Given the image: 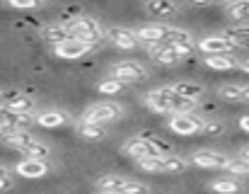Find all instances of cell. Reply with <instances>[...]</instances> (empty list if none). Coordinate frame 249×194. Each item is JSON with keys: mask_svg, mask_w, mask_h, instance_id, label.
I'll return each mask as SVG.
<instances>
[{"mask_svg": "<svg viewBox=\"0 0 249 194\" xmlns=\"http://www.w3.org/2000/svg\"><path fill=\"white\" fill-rule=\"evenodd\" d=\"M208 68L213 71H232V68H240V61L232 58V56H206L203 58Z\"/></svg>", "mask_w": 249, "mask_h": 194, "instance_id": "cell-23", "label": "cell"}, {"mask_svg": "<svg viewBox=\"0 0 249 194\" xmlns=\"http://www.w3.org/2000/svg\"><path fill=\"white\" fill-rule=\"evenodd\" d=\"M225 12L237 19V22H249V0H240V2H232L225 7Z\"/></svg>", "mask_w": 249, "mask_h": 194, "instance_id": "cell-27", "label": "cell"}, {"mask_svg": "<svg viewBox=\"0 0 249 194\" xmlns=\"http://www.w3.org/2000/svg\"><path fill=\"white\" fill-rule=\"evenodd\" d=\"M196 49H198V51H203L206 56H230L237 46H235L225 34H211V37L198 39Z\"/></svg>", "mask_w": 249, "mask_h": 194, "instance_id": "cell-8", "label": "cell"}, {"mask_svg": "<svg viewBox=\"0 0 249 194\" xmlns=\"http://www.w3.org/2000/svg\"><path fill=\"white\" fill-rule=\"evenodd\" d=\"M12 185H15V180H12L10 170H7L5 165H0V192H7V190H12Z\"/></svg>", "mask_w": 249, "mask_h": 194, "instance_id": "cell-32", "label": "cell"}, {"mask_svg": "<svg viewBox=\"0 0 249 194\" xmlns=\"http://www.w3.org/2000/svg\"><path fill=\"white\" fill-rule=\"evenodd\" d=\"M99 194H116V192H99Z\"/></svg>", "mask_w": 249, "mask_h": 194, "instance_id": "cell-38", "label": "cell"}, {"mask_svg": "<svg viewBox=\"0 0 249 194\" xmlns=\"http://www.w3.org/2000/svg\"><path fill=\"white\" fill-rule=\"evenodd\" d=\"M225 37L235 44V46H249V24H235L225 32Z\"/></svg>", "mask_w": 249, "mask_h": 194, "instance_id": "cell-25", "label": "cell"}, {"mask_svg": "<svg viewBox=\"0 0 249 194\" xmlns=\"http://www.w3.org/2000/svg\"><path fill=\"white\" fill-rule=\"evenodd\" d=\"M109 78L116 80V83H121V85H131V83L145 80V78H148V71H145V66L138 63V61H119V63L111 66Z\"/></svg>", "mask_w": 249, "mask_h": 194, "instance_id": "cell-5", "label": "cell"}, {"mask_svg": "<svg viewBox=\"0 0 249 194\" xmlns=\"http://www.w3.org/2000/svg\"><path fill=\"white\" fill-rule=\"evenodd\" d=\"M211 190L215 194H237L242 187H240V182L237 180H230V177H223V180H215V182H211Z\"/></svg>", "mask_w": 249, "mask_h": 194, "instance_id": "cell-26", "label": "cell"}, {"mask_svg": "<svg viewBox=\"0 0 249 194\" xmlns=\"http://www.w3.org/2000/svg\"><path fill=\"white\" fill-rule=\"evenodd\" d=\"M228 155H223L220 151H208V148H201L191 155V163L198 165V168H208V170H225L228 165Z\"/></svg>", "mask_w": 249, "mask_h": 194, "instance_id": "cell-9", "label": "cell"}, {"mask_svg": "<svg viewBox=\"0 0 249 194\" xmlns=\"http://www.w3.org/2000/svg\"><path fill=\"white\" fill-rule=\"evenodd\" d=\"M242 88L245 85H223L218 90V95L223 99H228V102H242Z\"/></svg>", "mask_w": 249, "mask_h": 194, "instance_id": "cell-29", "label": "cell"}, {"mask_svg": "<svg viewBox=\"0 0 249 194\" xmlns=\"http://www.w3.org/2000/svg\"><path fill=\"white\" fill-rule=\"evenodd\" d=\"M124 153L128 158H133V160L141 163V160H150V158L167 155L169 153V146H167L165 141L150 136V134H141V136H136V138H131V141L124 143Z\"/></svg>", "mask_w": 249, "mask_h": 194, "instance_id": "cell-2", "label": "cell"}, {"mask_svg": "<svg viewBox=\"0 0 249 194\" xmlns=\"http://www.w3.org/2000/svg\"><path fill=\"white\" fill-rule=\"evenodd\" d=\"M34 121L44 129H58V126L71 124V114L63 112V109H46V112L34 114Z\"/></svg>", "mask_w": 249, "mask_h": 194, "instance_id": "cell-15", "label": "cell"}, {"mask_svg": "<svg viewBox=\"0 0 249 194\" xmlns=\"http://www.w3.org/2000/svg\"><path fill=\"white\" fill-rule=\"evenodd\" d=\"M240 126H242V129H245V131L249 134V114H245V116L240 119Z\"/></svg>", "mask_w": 249, "mask_h": 194, "instance_id": "cell-35", "label": "cell"}, {"mask_svg": "<svg viewBox=\"0 0 249 194\" xmlns=\"http://www.w3.org/2000/svg\"><path fill=\"white\" fill-rule=\"evenodd\" d=\"M165 44L169 46V49H174L179 56H186V54H191V51L196 49V44H194L191 34H189V32H184V29H177V27H169Z\"/></svg>", "mask_w": 249, "mask_h": 194, "instance_id": "cell-10", "label": "cell"}, {"mask_svg": "<svg viewBox=\"0 0 249 194\" xmlns=\"http://www.w3.org/2000/svg\"><path fill=\"white\" fill-rule=\"evenodd\" d=\"M138 165H141V170H145V173H167V175H177V173H184L189 163H186L184 158H179V155L167 153V155H160V158L141 160Z\"/></svg>", "mask_w": 249, "mask_h": 194, "instance_id": "cell-7", "label": "cell"}, {"mask_svg": "<svg viewBox=\"0 0 249 194\" xmlns=\"http://www.w3.org/2000/svg\"><path fill=\"white\" fill-rule=\"evenodd\" d=\"M143 7H145V12H150L155 17H169V15L179 12V5L177 2H169V0H150Z\"/></svg>", "mask_w": 249, "mask_h": 194, "instance_id": "cell-20", "label": "cell"}, {"mask_svg": "<svg viewBox=\"0 0 249 194\" xmlns=\"http://www.w3.org/2000/svg\"><path fill=\"white\" fill-rule=\"evenodd\" d=\"M240 68H242V71H245V73L249 76V58H247V61H242V63H240Z\"/></svg>", "mask_w": 249, "mask_h": 194, "instance_id": "cell-37", "label": "cell"}, {"mask_svg": "<svg viewBox=\"0 0 249 194\" xmlns=\"http://www.w3.org/2000/svg\"><path fill=\"white\" fill-rule=\"evenodd\" d=\"M0 138H2V143H7L10 148L22 151V153H24L34 141H39L34 134H29V131H24V129H17V131H10V134H2Z\"/></svg>", "mask_w": 249, "mask_h": 194, "instance_id": "cell-17", "label": "cell"}, {"mask_svg": "<svg viewBox=\"0 0 249 194\" xmlns=\"http://www.w3.org/2000/svg\"><path fill=\"white\" fill-rule=\"evenodd\" d=\"M75 129H78V136L85 138V141H102L107 136L104 126H94V124H85V121H78Z\"/></svg>", "mask_w": 249, "mask_h": 194, "instance_id": "cell-24", "label": "cell"}, {"mask_svg": "<svg viewBox=\"0 0 249 194\" xmlns=\"http://www.w3.org/2000/svg\"><path fill=\"white\" fill-rule=\"evenodd\" d=\"M203 131H206L208 136H213V134H220V131H223V124H220V121H215V124H208V121H206V129H203Z\"/></svg>", "mask_w": 249, "mask_h": 194, "instance_id": "cell-34", "label": "cell"}, {"mask_svg": "<svg viewBox=\"0 0 249 194\" xmlns=\"http://www.w3.org/2000/svg\"><path fill=\"white\" fill-rule=\"evenodd\" d=\"M167 32H169L167 24H145V27H141V29L136 32V37H138V41L145 44V46H158V44H165Z\"/></svg>", "mask_w": 249, "mask_h": 194, "instance_id": "cell-13", "label": "cell"}, {"mask_svg": "<svg viewBox=\"0 0 249 194\" xmlns=\"http://www.w3.org/2000/svg\"><path fill=\"white\" fill-rule=\"evenodd\" d=\"M145 104H148L153 112H160V114H186V112H194V107H196L194 99L179 97L169 85L148 93V95H145Z\"/></svg>", "mask_w": 249, "mask_h": 194, "instance_id": "cell-1", "label": "cell"}, {"mask_svg": "<svg viewBox=\"0 0 249 194\" xmlns=\"http://www.w3.org/2000/svg\"><path fill=\"white\" fill-rule=\"evenodd\" d=\"M44 39H46L51 46H58V44L68 41V39H71V34H68L66 24H49V27L44 29Z\"/></svg>", "mask_w": 249, "mask_h": 194, "instance_id": "cell-22", "label": "cell"}, {"mask_svg": "<svg viewBox=\"0 0 249 194\" xmlns=\"http://www.w3.org/2000/svg\"><path fill=\"white\" fill-rule=\"evenodd\" d=\"M242 102H247V104H249V85H245V88H242Z\"/></svg>", "mask_w": 249, "mask_h": 194, "instance_id": "cell-36", "label": "cell"}, {"mask_svg": "<svg viewBox=\"0 0 249 194\" xmlns=\"http://www.w3.org/2000/svg\"><path fill=\"white\" fill-rule=\"evenodd\" d=\"M124 116V107L119 102H97L92 107H87L80 116V121L85 124H94V126H104L111 121H119Z\"/></svg>", "mask_w": 249, "mask_h": 194, "instance_id": "cell-4", "label": "cell"}, {"mask_svg": "<svg viewBox=\"0 0 249 194\" xmlns=\"http://www.w3.org/2000/svg\"><path fill=\"white\" fill-rule=\"evenodd\" d=\"M169 131L179 134V136H194V134H201L206 129V119L198 116L196 112H186V114H169V121H167Z\"/></svg>", "mask_w": 249, "mask_h": 194, "instance_id": "cell-6", "label": "cell"}, {"mask_svg": "<svg viewBox=\"0 0 249 194\" xmlns=\"http://www.w3.org/2000/svg\"><path fill=\"white\" fill-rule=\"evenodd\" d=\"M225 173H230V175H249V163H245L242 158H230L228 160V165H225Z\"/></svg>", "mask_w": 249, "mask_h": 194, "instance_id": "cell-30", "label": "cell"}, {"mask_svg": "<svg viewBox=\"0 0 249 194\" xmlns=\"http://www.w3.org/2000/svg\"><path fill=\"white\" fill-rule=\"evenodd\" d=\"M2 107L15 112V114H32L34 112V97L24 93H7L2 95Z\"/></svg>", "mask_w": 249, "mask_h": 194, "instance_id": "cell-14", "label": "cell"}, {"mask_svg": "<svg viewBox=\"0 0 249 194\" xmlns=\"http://www.w3.org/2000/svg\"><path fill=\"white\" fill-rule=\"evenodd\" d=\"M119 90H124V85L121 83H116V80H104V83H99V93L102 95H116Z\"/></svg>", "mask_w": 249, "mask_h": 194, "instance_id": "cell-31", "label": "cell"}, {"mask_svg": "<svg viewBox=\"0 0 249 194\" xmlns=\"http://www.w3.org/2000/svg\"><path fill=\"white\" fill-rule=\"evenodd\" d=\"M169 88H172L179 97H184V99H194V102H198V97L203 95V85H198V83H189V80L174 83V85H169Z\"/></svg>", "mask_w": 249, "mask_h": 194, "instance_id": "cell-21", "label": "cell"}, {"mask_svg": "<svg viewBox=\"0 0 249 194\" xmlns=\"http://www.w3.org/2000/svg\"><path fill=\"white\" fill-rule=\"evenodd\" d=\"M107 37H109V41H111L116 49H124V51H131V49H138V46H141L136 32H133V29H126V27H111V29L107 32Z\"/></svg>", "mask_w": 249, "mask_h": 194, "instance_id": "cell-11", "label": "cell"}, {"mask_svg": "<svg viewBox=\"0 0 249 194\" xmlns=\"http://www.w3.org/2000/svg\"><path fill=\"white\" fill-rule=\"evenodd\" d=\"M49 170H51V163H49V160H34V158H24V160H19L17 168H15V173L22 175V177H27V180H39V177H44Z\"/></svg>", "mask_w": 249, "mask_h": 194, "instance_id": "cell-12", "label": "cell"}, {"mask_svg": "<svg viewBox=\"0 0 249 194\" xmlns=\"http://www.w3.org/2000/svg\"><path fill=\"white\" fill-rule=\"evenodd\" d=\"M24 155H27V158H34V160H46V158L51 155V148H49L46 143H41V141H34V143L24 151Z\"/></svg>", "mask_w": 249, "mask_h": 194, "instance_id": "cell-28", "label": "cell"}, {"mask_svg": "<svg viewBox=\"0 0 249 194\" xmlns=\"http://www.w3.org/2000/svg\"><path fill=\"white\" fill-rule=\"evenodd\" d=\"M10 7H17V10H32V7H41L39 0H10Z\"/></svg>", "mask_w": 249, "mask_h": 194, "instance_id": "cell-33", "label": "cell"}, {"mask_svg": "<svg viewBox=\"0 0 249 194\" xmlns=\"http://www.w3.org/2000/svg\"><path fill=\"white\" fill-rule=\"evenodd\" d=\"M63 24H66V29H68L71 39H78V41L89 44V46L99 44V41H102V37H104L102 24H99L94 17H87V15L73 17V19H68V22H63Z\"/></svg>", "mask_w": 249, "mask_h": 194, "instance_id": "cell-3", "label": "cell"}, {"mask_svg": "<svg viewBox=\"0 0 249 194\" xmlns=\"http://www.w3.org/2000/svg\"><path fill=\"white\" fill-rule=\"evenodd\" d=\"M148 49V54L158 61V63H162V66H177L179 63V54L174 51V49H169L167 44H158V46H145Z\"/></svg>", "mask_w": 249, "mask_h": 194, "instance_id": "cell-18", "label": "cell"}, {"mask_svg": "<svg viewBox=\"0 0 249 194\" xmlns=\"http://www.w3.org/2000/svg\"><path fill=\"white\" fill-rule=\"evenodd\" d=\"M128 182H131V180H126V177H121V175H104V177L97 182V187H99V192L124 194L126 187H128Z\"/></svg>", "mask_w": 249, "mask_h": 194, "instance_id": "cell-19", "label": "cell"}, {"mask_svg": "<svg viewBox=\"0 0 249 194\" xmlns=\"http://www.w3.org/2000/svg\"><path fill=\"white\" fill-rule=\"evenodd\" d=\"M92 51V46L89 44H83V41H78V39H68V41H63V44H58V46H53V54L56 56H61V58H80L85 54H89Z\"/></svg>", "mask_w": 249, "mask_h": 194, "instance_id": "cell-16", "label": "cell"}]
</instances>
